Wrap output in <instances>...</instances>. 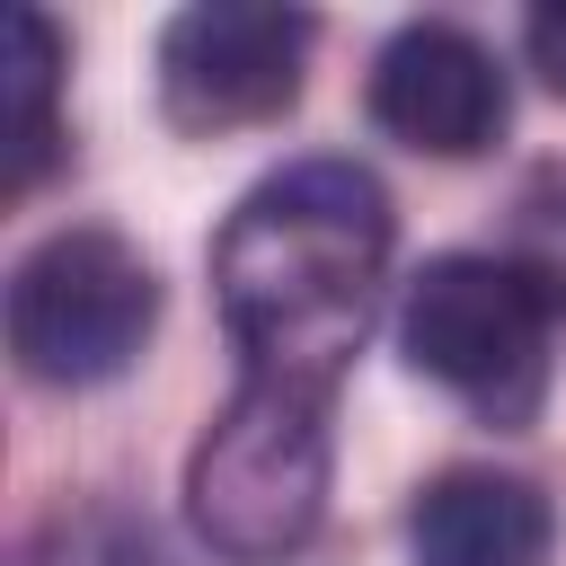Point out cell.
Segmentation results:
<instances>
[{
    "instance_id": "obj_4",
    "label": "cell",
    "mask_w": 566,
    "mask_h": 566,
    "mask_svg": "<svg viewBox=\"0 0 566 566\" xmlns=\"http://www.w3.org/2000/svg\"><path fill=\"white\" fill-rule=\"evenodd\" d=\"M150 327H159V274L115 230H53L9 274V354L44 389L133 371Z\"/></svg>"
},
{
    "instance_id": "obj_2",
    "label": "cell",
    "mask_w": 566,
    "mask_h": 566,
    "mask_svg": "<svg viewBox=\"0 0 566 566\" xmlns=\"http://www.w3.org/2000/svg\"><path fill=\"white\" fill-rule=\"evenodd\" d=\"M327 389L301 380H239L230 407L203 424V442L186 451V522L212 557L230 566H274L292 557L318 513H327Z\"/></svg>"
},
{
    "instance_id": "obj_3",
    "label": "cell",
    "mask_w": 566,
    "mask_h": 566,
    "mask_svg": "<svg viewBox=\"0 0 566 566\" xmlns=\"http://www.w3.org/2000/svg\"><path fill=\"white\" fill-rule=\"evenodd\" d=\"M398 354L442 380L460 407H478L486 424L522 433L548 407V363H557V292L548 274L513 265V256H424L407 274L398 301Z\"/></svg>"
},
{
    "instance_id": "obj_8",
    "label": "cell",
    "mask_w": 566,
    "mask_h": 566,
    "mask_svg": "<svg viewBox=\"0 0 566 566\" xmlns=\"http://www.w3.org/2000/svg\"><path fill=\"white\" fill-rule=\"evenodd\" d=\"M0 150L9 195H27L62 150V35L44 9H9L0 27Z\"/></svg>"
},
{
    "instance_id": "obj_1",
    "label": "cell",
    "mask_w": 566,
    "mask_h": 566,
    "mask_svg": "<svg viewBox=\"0 0 566 566\" xmlns=\"http://www.w3.org/2000/svg\"><path fill=\"white\" fill-rule=\"evenodd\" d=\"M389 230V195L354 159H292L239 195L212 239V292L256 380L336 389L380 310Z\"/></svg>"
},
{
    "instance_id": "obj_6",
    "label": "cell",
    "mask_w": 566,
    "mask_h": 566,
    "mask_svg": "<svg viewBox=\"0 0 566 566\" xmlns=\"http://www.w3.org/2000/svg\"><path fill=\"white\" fill-rule=\"evenodd\" d=\"M504 115H513V88L469 27L416 18L371 62V124L424 159H478L504 133Z\"/></svg>"
},
{
    "instance_id": "obj_5",
    "label": "cell",
    "mask_w": 566,
    "mask_h": 566,
    "mask_svg": "<svg viewBox=\"0 0 566 566\" xmlns=\"http://www.w3.org/2000/svg\"><path fill=\"white\" fill-rule=\"evenodd\" d=\"M310 18L274 0H195L159 27V106L177 133H248L301 97Z\"/></svg>"
},
{
    "instance_id": "obj_7",
    "label": "cell",
    "mask_w": 566,
    "mask_h": 566,
    "mask_svg": "<svg viewBox=\"0 0 566 566\" xmlns=\"http://www.w3.org/2000/svg\"><path fill=\"white\" fill-rule=\"evenodd\" d=\"M548 539H557L548 495L504 469H442L407 513L416 566H539Z\"/></svg>"
},
{
    "instance_id": "obj_9",
    "label": "cell",
    "mask_w": 566,
    "mask_h": 566,
    "mask_svg": "<svg viewBox=\"0 0 566 566\" xmlns=\"http://www.w3.org/2000/svg\"><path fill=\"white\" fill-rule=\"evenodd\" d=\"M522 44H531V62H539V80L566 97V9H539L531 27H522Z\"/></svg>"
}]
</instances>
